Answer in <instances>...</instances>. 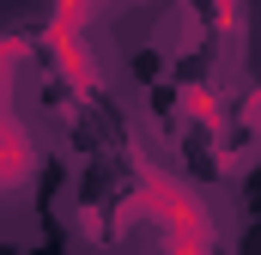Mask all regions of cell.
I'll return each instance as SVG.
<instances>
[{
    "label": "cell",
    "instance_id": "3",
    "mask_svg": "<svg viewBox=\"0 0 261 255\" xmlns=\"http://www.w3.org/2000/svg\"><path fill=\"white\" fill-rule=\"evenodd\" d=\"M110 0H55L49 6V61L79 97H97L103 91V67H97V49L85 43V31L97 24Z\"/></svg>",
    "mask_w": 261,
    "mask_h": 255
},
{
    "label": "cell",
    "instance_id": "5",
    "mask_svg": "<svg viewBox=\"0 0 261 255\" xmlns=\"http://www.w3.org/2000/svg\"><path fill=\"white\" fill-rule=\"evenodd\" d=\"M213 18H219V43H225V73L243 55V0H213Z\"/></svg>",
    "mask_w": 261,
    "mask_h": 255
},
{
    "label": "cell",
    "instance_id": "4",
    "mask_svg": "<svg viewBox=\"0 0 261 255\" xmlns=\"http://www.w3.org/2000/svg\"><path fill=\"white\" fill-rule=\"evenodd\" d=\"M176 104H182V116L206 134H225V104H219V91L206 85V79H189L182 91H176Z\"/></svg>",
    "mask_w": 261,
    "mask_h": 255
},
{
    "label": "cell",
    "instance_id": "1",
    "mask_svg": "<svg viewBox=\"0 0 261 255\" xmlns=\"http://www.w3.org/2000/svg\"><path fill=\"white\" fill-rule=\"evenodd\" d=\"M128 213L152 219L158 237H164V255H219V231H213V213L182 176H170L164 164H152L146 152H134V194Z\"/></svg>",
    "mask_w": 261,
    "mask_h": 255
},
{
    "label": "cell",
    "instance_id": "2",
    "mask_svg": "<svg viewBox=\"0 0 261 255\" xmlns=\"http://www.w3.org/2000/svg\"><path fill=\"white\" fill-rule=\"evenodd\" d=\"M24 55H31V37L6 31L0 37V200H18L37 183V140L18 116V104H12V73H18Z\"/></svg>",
    "mask_w": 261,
    "mask_h": 255
},
{
    "label": "cell",
    "instance_id": "6",
    "mask_svg": "<svg viewBox=\"0 0 261 255\" xmlns=\"http://www.w3.org/2000/svg\"><path fill=\"white\" fill-rule=\"evenodd\" d=\"M249 128H261V91L249 97Z\"/></svg>",
    "mask_w": 261,
    "mask_h": 255
}]
</instances>
